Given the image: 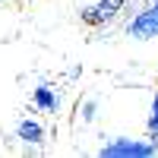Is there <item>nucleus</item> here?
I'll return each instance as SVG.
<instances>
[{
  "label": "nucleus",
  "mask_w": 158,
  "mask_h": 158,
  "mask_svg": "<svg viewBox=\"0 0 158 158\" xmlns=\"http://www.w3.org/2000/svg\"><path fill=\"white\" fill-rule=\"evenodd\" d=\"M98 155H101V158H152V155H158V149H155L152 139L117 136V139L108 142V146H101Z\"/></svg>",
  "instance_id": "f257e3e1"
},
{
  "label": "nucleus",
  "mask_w": 158,
  "mask_h": 158,
  "mask_svg": "<svg viewBox=\"0 0 158 158\" xmlns=\"http://www.w3.org/2000/svg\"><path fill=\"white\" fill-rule=\"evenodd\" d=\"M127 3L130 0H95V3L79 10V19H82V25H89V29H104V25H111L127 10Z\"/></svg>",
  "instance_id": "f03ea898"
},
{
  "label": "nucleus",
  "mask_w": 158,
  "mask_h": 158,
  "mask_svg": "<svg viewBox=\"0 0 158 158\" xmlns=\"http://www.w3.org/2000/svg\"><path fill=\"white\" fill-rule=\"evenodd\" d=\"M123 32L133 41H152V38H158V6L146 3L136 16H130L123 22Z\"/></svg>",
  "instance_id": "7ed1b4c3"
},
{
  "label": "nucleus",
  "mask_w": 158,
  "mask_h": 158,
  "mask_svg": "<svg viewBox=\"0 0 158 158\" xmlns=\"http://www.w3.org/2000/svg\"><path fill=\"white\" fill-rule=\"evenodd\" d=\"M16 136L25 142V146H41V142H44V127L38 120H19Z\"/></svg>",
  "instance_id": "20e7f679"
},
{
  "label": "nucleus",
  "mask_w": 158,
  "mask_h": 158,
  "mask_svg": "<svg viewBox=\"0 0 158 158\" xmlns=\"http://www.w3.org/2000/svg\"><path fill=\"white\" fill-rule=\"evenodd\" d=\"M35 108L38 111H57L60 108V95L51 85H38L35 89Z\"/></svg>",
  "instance_id": "39448f33"
},
{
  "label": "nucleus",
  "mask_w": 158,
  "mask_h": 158,
  "mask_svg": "<svg viewBox=\"0 0 158 158\" xmlns=\"http://www.w3.org/2000/svg\"><path fill=\"white\" fill-rule=\"evenodd\" d=\"M95 111H98V101H95V98H85L82 104H79V120H82V123H92V120H95Z\"/></svg>",
  "instance_id": "423d86ee"
},
{
  "label": "nucleus",
  "mask_w": 158,
  "mask_h": 158,
  "mask_svg": "<svg viewBox=\"0 0 158 158\" xmlns=\"http://www.w3.org/2000/svg\"><path fill=\"white\" fill-rule=\"evenodd\" d=\"M146 130H158V92L152 95V108H149V120H146Z\"/></svg>",
  "instance_id": "0eeeda50"
},
{
  "label": "nucleus",
  "mask_w": 158,
  "mask_h": 158,
  "mask_svg": "<svg viewBox=\"0 0 158 158\" xmlns=\"http://www.w3.org/2000/svg\"><path fill=\"white\" fill-rule=\"evenodd\" d=\"M149 139L155 142V149H158V130H152V133H149Z\"/></svg>",
  "instance_id": "6e6552de"
},
{
  "label": "nucleus",
  "mask_w": 158,
  "mask_h": 158,
  "mask_svg": "<svg viewBox=\"0 0 158 158\" xmlns=\"http://www.w3.org/2000/svg\"><path fill=\"white\" fill-rule=\"evenodd\" d=\"M0 3H6V0H0Z\"/></svg>",
  "instance_id": "1a4fd4ad"
},
{
  "label": "nucleus",
  "mask_w": 158,
  "mask_h": 158,
  "mask_svg": "<svg viewBox=\"0 0 158 158\" xmlns=\"http://www.w3.org/2000/svg\"><path fill=\"white\" fill-rule=\"evenodd\" d=\"M142 3H146V0H142Z\"/></svg>",
  "instance_id": "9d476101"
},
{
  "label": "nucleus",
  "mask_w": 158,
  "mask_h": 158,
  "mask_svg": "<svg viewBox=\"0 0 158 158\" xmlns=\"http://www.w3.org/2000/svg\"><path fill=\"white\" fill-rule=\"evenodd\" d=\"M6 3H10V0H6Z\"/></svg>",
  "instance_id": "9b49d317"
}]
</instances>
